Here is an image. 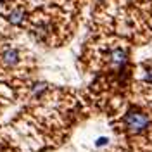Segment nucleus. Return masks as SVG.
<instances>
[{"mask_svg":"<svg viewBox=\"0 0 152 152\" xmlns=\"http://www.w3.org/2000/svg\"><path fill=\"white\" fill-rule=\"evenodd\" d=\"M111 62H113V66H116V67H123L124 64H126V52H124L123 48L113 50V54H111Z\"/></svg>","mask_w":152,"mask_h":152,"instance_id":"obj_3","label":"nucleus"},{"mask_svg":"<svg viewBox=\"0 0 152 152\" xmlns=\"http://www.w3.org/2000/svg\"><path fill=\"white\" fill-rule=\"evenodd\" d=\"M149 123H151L149 116L145 113H142V111L132 109L130 113L124 116V124H126V128L132 133H140L143 130H147L149 128Z\"/></svg>","mask_w":152,"mask_h":152,"instance_id":"obj_2","label":"nucleus"},{"mask_svg":"<svg viewBox=\"0 0 152 152\" xmlns=\"http://www.w3.org/2000/svg\"><path fill=\"white\" fill-rule=\"evenodd\" d=\"M145 80H147L149 83H152V69H147V75H145Z\"/></svg>","mask_w":152,"mask_h":152,"instance_id":"obj_4","label":"nucleus"},{"mask_svg":"<svg viewBox=\"0 0 152 152\" xmlns=\"http://www.w3.org/2000/svg\"><path fill=\"white\" fill-rule=\"evenodd\" d=\"M23 62H24V56H23L21 48H16L12 45H5V47L0 48V67L16 69Z\"/></svg>","mask_w":152,"mask_h":152,"instance_id":"obj_1","label":"nucleus"}]
</instances>
